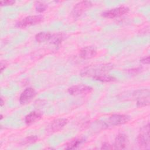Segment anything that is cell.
Instances as JSON below:
<instances>
[{
	"instance_id": "8",
	"label": "cell",
	"mask_w": 150,
	"mask_h": 150,
	"mask_svg": "<svg viewBox=\"0 0 150 150\" xmlns=\"http://www.w3.org/2000/svg\"><path fill=\"white\" fill-rule=\"evenodd\" d=\"M36 91L32 87H28L21 94L19 102L21 104H25L32 100L36 96Z\"/></svg>"
},
{
	"instance_id": "6",
	"label": "cell",
	"mask_w": 150,
	"mask_h": 150,
	"mask_svg": "<svg viewBox=\"0 0 150 150\" xmlns=\"http://www.w3.org/2000/svg\"><path fill=\"white\" fill-rule=\"evenodd\" d=\"M129 11V8L126 6H120L107 10L102 13L103 16L107 18H114L125 15Z\"/></svg>"
},
{
	"instance_id": "21",
	"label": "cell",
	"mask_w": 150,
	"mask_h": 150,
	"mask_svg": "<svg viewBox=\"0 0 150 150\" xmlns=\"http://www.w3.org/2000/svg\"><path fill=\"white\" fill-rule=\"evenodd\" d=\"M114 148L112 147V145H111L110 144H109L107 142H104L103 145H102V146L101 148V149H113Z\"/></svg>"
},
{
	"instance_id": "5",
	"label": "cell",
	"mask_w": 150,
	"mask_h": 150,
	"mask_svg": "<svg viewBox=\"0 0 150 150\" xmlns=\"http://www.w3.org/2000/svg\"><path fill=\"white\" fill-rule=\"evenodd\" d=\"M92 5V3L88 1H83L78 2L73 7L71 15L74 18L79 17L85 11L89 9Z\"/></svg>"
},
{
	"instance_id": "15",
	"label": "cell",
	"mask_w": 150,
	"mask_h": 150,
	"mask_svg": "<svg viewBox=\"0 0 150 150\" xmlns=\"http://www.w3.org/2000/svg\"><path fill=\"white\" fill-rule=\"evenodd\" d=\"M93 79L96 80L103 81V82H110V81H115L116 80V79L114 77L108 74H103L94 76L93 77Z\"/></svg>"
},
{
	"instance_id": "7",
	"label": "cell",
	"mask_w": 150,
	"mask_h": 150,
	"mask_svg": "<svg viewBox=\"0 0 150 150\" xmlns=\"http://www.w3.org/2000/svg\"><path fill=\"white\" fill-rule=\"evenodd\" d=\"M93 90V88L89 86L84 84H78L71 86L68 88V92L70 94L77 96L81 94H87Z\"/></svg>"
},
{
	"instance_id": "11",
	"label": "cell",
	"mask_w": 150,
	"mask_h": 150,
	"mask_svg": "<svg viewBox=\"0 0 150 150\" xmlns=\"http://www.w3.org/2000/svg\"><path fill=\"white\" fill-rule=\"evenodd\" d=\"M128 144V138L126 135L122 133L118 134L115 139L114 144V149H122L126 148Z\"/></svg>"
},
{
	"instance_id": "13",
	"label": "cell",
	"mask_w": 150,
	"mask_h": 150,
	"mask_svg": "<svg viewBox=\"0 0 150 150\" xmlns=\"http://www.w3.org/2000/svg\"><path fill=\"white\" fill-rule=\"evenodd\" d=\"M52 35L49 32H40L36 35L35 39L37 42L41 43L45 42L51 39Z\"/></svg>"
},
{
	"instance_id": "20",
	"label": "cell",
	"mask_w": 150,
	"mask_h": 150,
	"mask_svg": "<svg viewBox=\"0 0 150 150\" xmlns=\"http://www.w3.org/2000/svg\"><path fill=\"white\" fill-rule=\"evenodd\" d=\"M15 3V1L12 0H6V1H1L0 2V4L1 6H8L12 5Z\"/></svg>"
},
{
	"instance_id": "24",
	"label": "cell",
	"mask_w": 150,
	"mask_h": 150,
	"mask_svg": "<svg viewBox=\"0 0 150 150\" xmlns=\"http://www.w3.org/2000/svg\"><path fill=\"white\" fill-rule=\"evenodd\" d=\"M3 104H4V101H3V99L1 98V106L2 107L3 105Z\"/></svg>"
},
{
	"instance_id": "17",
	"label": "cell",
	"mask_w": 150,
	"mask_h": 150,
	"mask_svg": "<svg viewBox=\"0 0 150 150\" xmlns=\"http://www.w3.org/2000/svg\"><path fill=\"white\" fill-rule=\"evenodd\" d=\"M47 5L43 2L36 1L35 2V9L36 11L39 13H42L46 10Z\"/></svg>"
},
{
	"instance_id": "14",
	"label": "cell",
	"mask_w": 150,
	"mask_h": 150,
	"mask_svg": "<svg viewBox=\"0 0 150 150\" xmlns=\"http://www.w3.org/2000/svg\"><path fill=\"white\" fill-rule=\"evenodd\" d=\"M83 141V139L81 138H74L71 140H70L66 144L65 148L67 149H74L78 146L80 144L82 143Z\"/></svg>"
},
{
	"instance_id": "4",
	"label": "cell",
	"mask_w": 150,
	"mask_h": 150,
	"mask_svg": "<svg viewBox=\"0 0 150 150\" xmlns=\"http://www.w3.org/2000/svg\"><path fill=\"white\" fill-rule=\"evenodd\" d=\"M130 120V117L125 114H114L110 116L107 122H105V125L106 127L109 126H116L122 124H124L128 122Z\"/></svg>"
},
{
	"instance_id": "23",
	"label": "cell",
	"mask_w": 150,
	"mask_h": 150,
	"mask_svg": "<svg viewBox=\"0 0 150 150\" xmlns=\"http://www.w3.org/2000/svg\"><path fill=\"white\" fill-rule=\"evenodd\" d=\"M141 70V68H137V69H131L130 70H128L129 71H130L131 73H137V71L140 72Z\"/></svg>"
},
{
	"instance_id": "22",
	"label": "cell",
	"mask_w": 150,
	"mask_h": 150,
	"mask_svg": "<svg viewBox=\"0 0 150 150\" xmlns=\"http://www.w3.org/2000/svg\"><path fill=\"white\" fill-rule=\"evenodd\" d=\"M140 62L144 64H148L149 63V56L144 57L140 60Z\"/></svg>"
},
{
	"instance_id": "1",
	"label": "cell",
	"mask_w": 150,
	"mask_h": 150,
	"mask_svg": "<svg viewBox=\"0 0 150 150\" xmlns=\"http://www.w3.org/2000/svg\"><path fill=\"white\" fill-rule=\"evenodd\" d=\"M113 68V64L111 63H105L101 64L90 65L84 68L81 73V76H92L93 77L100 74H105Z\"/></svg>"
},
{
	"instance_id": "18",
	"label": "cell",
	"mask_w": 150,
	"mask_h": 150,
	"mask_svg": "<svg viewBox=\"0 0 150 150\" xmlns=\"http://www.w3.org/2000/svg\"><path fill=\"white\" fill-rule=\"evenodd\" d=\"M37 139H38V137L36 135H31L25 138V139L23 141V144H32L36 142Z\"/></svg>"
},
{
	"instance_id": "12",
	"label": "cell",
	"mask_w": 150,
	"mask_h": 150,
	"mask_svg": "<svg viewBox=\"0 0 150 150\" xmlns=\"http://www.w3.org/2000/svg\"><path fill=\"white\" fill-rule=\"evenodd\" d=\"M42 114L39 111H32L26 115L25 121L26 124H30L39 121L42 118Z\"/></svg>"
},
{
	"instance_id": "2",
	"label": "cell",
	"mask_w": 150,
	"mask_h": 150,
	"mask_svg": "<svg viewBox=\"0 0 150 150\" xmlns=\"http://www.w3.org/2000/svg\"><path fill=\"white\" fill-rule=\"evenodd\" d=\"M138 144L140 148L148 149L150 148L149 139V124H147L143 127L137 137Z\"/></svg>"
},
{
	"instance_id": "10",
	"label": "cell",
	"mask_w": 150,
	"mask_h": 150,
	"mask_svg": "<svg viewBox=\"0 0 150 150\" xmlns=\"http://www.w3.org/2000/svg\"><path fill=\"white\" fill-rule=\"evenodd\" d=\"M97 54L96 49L91 46H85L80 50V56L84 59H89L95 57Z\"/></svg>"
},
{
	"instance_id": "19",
	"label": "cell",
	"mask_w": 150,
	"mask_h": 150,
	"mask_svg": "<svg viewBox=\"0 0 150 150\" xmlns=\"http://www.w3.org/2000/svg\"><path fill=\"white\" fill-rule=\"evenodd\" d=\"M62 39L63 37L61 35H55L54 36H52L51 38V39H52L53 43L56 45L59 44L62 41Z\"/></svg>"
},
{
	"instance_id": "16",
	"label": "cell",
	"mask_w": 150,
	"mask_h": 150,
	"mask_svg": "<svg viewBox=\"0 0 150 150\" xmlns=\"http://www.w3.org/2000/svg\"><path fill=\"white\" fill-rule=\"evenodd\" d=\"M149 93L146 94L139 97L137 100V106L138 107H145L149 104Z\"/></svg>"
},
{
	"instance_id": "3",
	"label": "cell",
	"mask_w": 150,
	"mask_h": 150,
	"mask_svg": "<svg viewBox=\"0 0 150 150\" xmlns=\"http://www.w3.org/2000/svg\"><path fill=\"white\" fill-rule=\"evenodd\" d=\"M43 20V16L42 15L28 16L19 21L16 24V26L19 28H25L29 26L38 24L42 22Z\"/></svg>"
},
{
	"instance_id": "9",
	"label": "cell",
	"mask_w": 150,
	"mask_h": 150,
	"mask_svg": "<svg viewBox=\"0 0 150 150\" xmlns=\"http://www.w3.org/2000/svg\"><path fill=\"white\" fill-rule=\"evenodd\" d=\"M68 121L66 118H57L53 120L49 125L48 130L52 132H56L62 129L67 123Z\"/></svg>"
}]
</instances>
